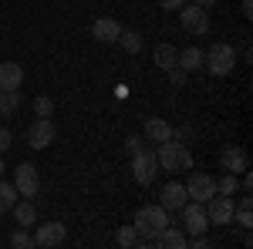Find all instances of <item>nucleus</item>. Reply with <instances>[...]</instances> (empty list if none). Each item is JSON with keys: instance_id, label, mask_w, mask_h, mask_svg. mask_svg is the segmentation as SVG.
I'll use <instances>...</instances> for the list:
<instances>
[{"instance_id": "7c9ffc66", "label": "nucleus", "mask_w": 253, "mask_h": 249, "mask_svg": "<svg viewBox=\"0 0 253 249\" xmlns=\"http://www.w3.org/2000/svg\"><path fill=\"white\" fill-rule=\"evenodd\" d=\"M182 3H186V0H159V7H162V10H179Z\"/></svg>"}, {"instance_id": "c85d7f7f", "label": "nucleus", "mask_w": 253, "mask_h": 249, "mask_svg": "<svg viewBox=\"0 0 253 249\" xmlns=\"http://www.w3.org/2000/svg\"><path fill=\"white\" fill-rule=\"evenodd\" d=\"M166 74H169V81H172L175 88H182V84H186V77H189V71H182V68L175 64V68H169Z\"/></svg>"}, {"instance_id": "4468645a", "label": "nucleus", "mask_w": 253, "mask_h": 249, "mask_svg": "<svg viewBox=\"0 0 253 249\" xmlns=\"http://www.w3.org/2000/svg\"><path fill=\"white\" fill-rule=\"evenodd\" d=\"M142 135H145V142L162 145V142H169V138H172V125H169L166 118H145V128H142Z\"/></svg>"}, {"instance_id": "c756f323", "label": "nucleus", "mask_w": 253, "mask_h": 249, "mask_svg": "<svg viewBox=\"0 0 253 249\" xmlns=\"http://www.w3.org/2000/svg\"><path fill=\"white\" fill-rule=\"evenodd\" d=\"M10 142H14V135H10V128H0V155L10 148Z\"/></svg>"}, {"instance_id": "f8f14e48", "label": "nucleus", "mask_w": 253, "mask_h": 249, "mask_svg": "<svg viewBox=\"0 0 253 249\" xmlns=\"http://www.w3.org/2000/svg\"><path fill=\"white\" fill-rule=\"evenodd\" d=\"M186 202H189V192H186L182 182H166L162 185V209L166 212H179Z\"/></svg>"}, {"instance_id": "20e7f679", "label": "nucleus", "mask_w": 253, "mask_h": 249, "mask_svg": "<svg viewBox=\"0 0 253 249\" xmlns=\"http://www.w3.org/2000/svg\"><path fill=\"white\" fill-rule=\"evenodd\" d=\"M179 24H182L186 34L206 37V34H210V10H203V7H196V3H182V7H179Z\"/></svg>"}, {"instance_id": "2eb2a0df", "label": "nucleus", "mask_w": 253, "mask_h": 249, "mask_svg": "<svg viewBox=\"0 0 253 249\" xmlns=\"http://www.w3.org/2000/svg\"><path fill=\"white\" fill-rule=\"evenodd\" d=\"M24 84V68L17 61H3L0 64V91H17Z\"/></svg>"}, {"instance_id": "a211bd4d", "label": "nucleus", "mask_w": 253, "mask_h": 249, "mask_svg": "<svg viewBox=\"0 0 253 249\" xmlns=\"http://www.w3.org/2000/svg\"><path fill=\"white\" fill-rule=\"evenodd\" d=\"M152 61H156V68L169 71V68H175V64H179V51H175L172 44H159L156 54H152Z\"/></svg>"}, {"instance_id": "f3484780", "label": "nucleus", "mask_w": 253, "mask_h": 249, "mask_svg": "<svg viewBox=\"0 0 253 249\" xmlns=\"http://www.w3.org/2000/svg\"><path fill=\"white\" fill-rule=\"evenodd\" d=\"M152 246H159V249H186V246H189V239H186V232H182V229L166 226V229L156 236V243H152Z\"/></svg>"}, {"instance_id": "9b49d317", "label": "nucleus", "mask_w": 253, "mask_h": 249, "mask_svg": "<svg viewBox=\"0 0 253 249\" xmlns=\"http://www.w3.org/2000/svg\"><path fill=\"white\" fill-rule=\"evenodd\" d=\"M64 239H68V229H64V222H44V226H38V232H34V246H41V249L61 246Z\"/></svg>"}, {"instance_id": "39448f33", "label": "nucleus", "mask_w": 253, "mask_h": 249, "mask_svg": "<svg viewBox=\"0 0 253 249\" xmlns=\"http://www.w3.org/2000/svg\"><path fill=\"white\" fill-rule=\"evenodd\" d=\"M132 175H135L138 185H152L159 175V158L152 148H142V152L132 155Z\"/></svg>"}, {"instance_id": "473e14b6", "label": "nucleus", "mask_w": 253, "mask_h": 249, "mask_svg": "<svg viewBox=\"0 0 253 249\" xmlns=\"http://www.w3.org/2000/svg\"><path fill=\"white\" fill-rule=\"evenodd\" d=\"M240 189H243V192H250V189H253V175H243V182H240Z\"/></svg>"}, {"instance_id": "72a5a7b5", "label": "nucleus", "mask_w": 253, "mask_h": 249, "mask_svg": "<svg viewBox=\"0 0 253 249\" xmlns=\"http://www.w3.org/2000/svg\"><path fill=\"white\" fill-rule=\"evenodd\" d=\"M243 17H253V0H243Z\"/></svg>"}, {"instance_id": "b1692460", "label": "nucleus", "mask_w": 253, "mask_h": 249, "mask_svg": "<svg viewBox=\"0 0 253 249\" xmlns=\"http://www.w3.org/2000/svg\"><path fill=\"white\" fill-rule=\"evenodd\" d=\"M118 40H122V47H125L128 54H138V51H142V34H138V31H122Z\"/></svg>"}, {"instance_id": "6e6552de", "label": "nucleus", "mask_w": 253, "mask_h": 249, "mask_svg": "<svg viewBox=\"0 0 253 249\" xmlns=\"http://www.w3.org/2000/svg\"><path fill=\"white\" fill-rule=\"evenodd\" d=\"M233 195H219L216 192L213 199L206 202V215H210V226H230V219H233Z\"/></svg>"}, {"instance_id": "393cba45", "label": "nucleus", "mask_w": 253, "mask_h": 249, "mask_svg": "<svg viewBox=\"0 0 253 249\" xmlns=\"http://www.w3.org/2000/svg\"><path fill=\"white\" fill-rule=\"evenodd\" d=\"M10 246H14V249H34V236H27L24 226H17L14 236H10Z\"/></svg>"}, {"instance_id": "7ed1b4c3", "label": "nucleus", "mask_w": 253, "mask_h": 249, "mask_svg": "<svg viewBox=\"0 0 253 249\" xmlns=\"http://www.w3.org/2000/svg\"><path fill=\"white\" fill-rule=\"evenodd\" d=\"M203 68H206L210 74H216V77L233 74V68H236V51H233V44H223V40L210 44V51L203 54Z\"/></svg>"}, {"instance_id": "cd10ccee", "label": "nucleus", "mask_w": 253, "mask_h": 249, "mask_svg": "<svg viewBox=\"0 0 253 249\" xmlns=\"http://www.w3.org/2000/svg\"><path fill=\"white\" fill-rule=\"evenodd\" d=\"M142 148H145V135H128V138H125V152L128 155L142 152Z\"/></svg>"}, {"instance_id": "f03ea898", "label": "nucleus", "mask_w": 253, "mask_h": 249, "mask_svg": "<svg viewBox=\"0 0 253 249\" xmlns=\"http://www.w3.org/2000/svg\"><path fill=\"white\" fill-rule=\"evenodd\" d=\"M135 232L142 236V239H149V243H156V236L166 226H169V215H166V209L162 206H142V209L135 212Z\"/></svg>"}, {"instance_id": "423d86ee", "label": "nucleus", "mask_w": 253, "mask_h": 249, "mask_svg": "<svg viewBox=\"0 0 253 249\" xmlns=\"http://www.w3.org/2000/svg\"><path fill=\"white\" fill-rule=\"evenodd\" d=\"M179 212H182V229L186 232L199 236V232L210 229V215H206V206H203V202H193V199H189Z\"/></svg>"}, {"instance_id": "9d476101", "label": "nucleus", "mask_w": 253, "mask_h": 249, "mask_svg": "<svg viewBox=\"0 0 253 249\" xmlns=\"http://www.w3.org/2000/svg\"><path fill=\"white\" fill-rule=\"evenodd\" d=\"M186 192H189L193 202H203V206H206V202L216 195V178H213V175H206V172H193V175H189V182H186Z\"/></svg>"}, {"instance_id": "f704fd0d", "label": "nucleus", "mask_w": 253, "mask_h": 249, "mask_svg": "<svg viewBox=\"0 0 253 249\" xmlns=\"http://www.w3.org/2000/svg\"><path fill=\"white\" fill-rule=\"evenodd\" d=\"M0 172H3V169H0Z\"/></svg>"}, {"instance_id": "aec40b11", "label": "nucleus", "mask_w": 253, "mask_h": 249, "mask_svg": "<svg viewBox=\"0 0 253 249\" xmlns=\"http://www.w3.org/2000/svg\"><path fill=\"white\" fill-rule=\"evenodd\" d=\"M20 105H24V95L17 91H0V118H10L14 111H17Z\"/></svg>"}, {"instance_id": "1a4fd4ad", "label": "nucleus", "mask_w": 253, "mask_h": 249, "mask_svg": "<svg viewBox=\"0 0 253 249\" xmlns=\"http://www.w3.org/2000/svg\"><path fill=\"white\" fill-rule=\"evenodd\" d=\"M54 121L51 118H38L34 125H31V132H27V145L34 148V152H44V148H51L54 145Z\"/></svg>"}, {"instance_id": "f257e3e1", "label": "nucleus", "mask_w": 253, "mask_h": 249, "mask_svg": "<svg viewBox=\"0 0 253 249\" xmlns=\"http://www.w3.org/2000/svg\"><path fill=\"white\" fill-rule=\"evenodd\" d=\"M156 158H159V169H166V172H189L193 169V152L182 142H175V138L159 145Z\"/></svg>"}, {"instance_id": "ddd939ff", "label": "nucleus", "mask_w": 253, "mask_h": 249, "mask_svg": "<svg viewBox=\"0 0 253 249\" xmlns=\"http://www.w3.org/2000/svg\"><path fill=\"white\" fill-rule=\"evenodd\" d=\"M219 165H223V172H247V165H250V158H247V152L240 148V145H226L223 148V155H219Z\"/></svg>"}, {"instance_id": "412c9836", "label": "nucleus", "mask_w": 253, "mask_h": 249, "mask_svg": "<svg viewBox=\"0 0 253 249\" xmlns=\"http://www.w3.org/2000/svg\"><path fill=\"white\" fill-rule=\"evenodd\" d=\"M179 68H182V71H199V68H203V51H199V47L179 51Z\"/></svg>"}, {"instance_id": "4be33fe9", "label": "nucleus", "mask_w": 253, "mask_h": 249, "mask_svg": "<svg viewBox=\"0 0 253 249\" xmlns=\"http://www.w3.org/2000/svg\"><path fill=\"white\" fill-rule=\"evenodd\" d=\"M216 192H219V195H236V192H240V178H236L233 172H223L216 178Z\"/></svg>"}, {"instance_id": "bb28decb", "label": "nucleus", "mask_w": 253, "mask_h": 249, "mask_svg": "<svg viewBox=\"0 0 253 249\" xmlns=\"http://www.w3.org/2000/svg\"><path fill=\"white\" fill-rule=\"evenodd\" d=\"M115 239H118V246H125V249H128V246H135V243H138V232H135V226H122Z\"/></svg>"}, {"instance_id": "2f4dec72", "label": "nucleus", "mask_w": 253, "mask_h": 249, "mask_svg": "<svg viewBox=\"0 0 253 249\" xmlns=\"http://www.w3.org/2000/svg\"><path fill=\"white\" fill-rule=\"evenodd\" d=\"M193 3H196V7H203V10H213V7H216V0H193Z\"/></svg>"}, {"instance_id": "0eeeda50", "label": "nucleus", "mask_w": 253, "mask_h": 249, "mask_svg": "<svg viewBox=\"0 0 253 249\" xmlns=\"http://www.w3.org/2000/svg\"><path fill=\"white\" fill-rule=\"evenodd\" d=\"M14 189H17V195H24V199H34L41 192V178H38V169L31 165V162H20L17 169H14Z\"/></svg>"}, {"instance_id": "5701e85b", "label": "nucleus", "mask_w": 253, "mask_h": 249, "mask_svg": "<svg viewBox=\"0 0 253 249\" xmlns=\"http://www.w3.org/2000/svg\"><path fill=\"white\" fill-rule=\"evenodd\" d=\"M14 202H17V189H14V182H0V212H10V209H14Z\"/></svg>"}, {"instance_id": "a878e982", "label": "nucleus", "mask_w": 253, "mask_h": 249, "mask_svg": "<svg viewBox=\"0 0 253 249\" xmlns=\"http://www.w3.org/2000/svg\"><path fill=\"white\" fill-rule=\"evenodd\" d=\"M34 111H38V118H51L54 115V101L47 95H38L34 98Z\"/></svg>"}, {"instance_id": "6ab92c4d", "label": "nucleus", "mask_w": 253, "mask_h": 249, "mask_svg": "<svg viewBox=\"0 0 253 249\" xmlns=\"http://www.w3.org/2000/svg\"><path fill=\"white\" fill-rule=\"evenodd\" d=\"M14 219H17V226H34L38 222V206L34 202H14Z\"/></svg>"}, {"instance_id": "dca6fc26", "label": "nucleus", "mask_w": 253, "mask_h": 249, "mask_svg": "<svg viewBox=\"0 0 253 249\" xmlns=\"http://www.w3.org/2000/svg\"><path fill=\"white\" fill-rule=\"evenodd\" d=\"M91 34H95L98 44H115L118 34H122V24L112 17H98L95 24H91Z\"/></svg>"}]
</instances>
